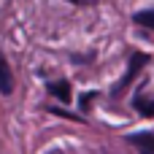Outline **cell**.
<instances>
[{
    "label": "cell",
    "instance_id": "8",
    "mask_svg": "<svg viewBox=\"0 0 154 154\" xmlns=\"http://www.w3.org/2000/svg\"><path fill=\"white\" fill-rule=\"evenodd\" d=\"M49 154H62V152H60V149H51V152H49Z\"/></svg>",
    "mask_w": 154,
    "mask_h": 154
},
{
    "label": "cell",
    "instance_id": "2",
    "mask_svg": "<svg viewBox=\"0 0 154 154\" xmlns=\"http://www.w3.org/2000/svg\"><path fill=\"white\" fill-rule=\"evenodd\" d=\"M127 143H133L141 154H154V133H133L127 135Z\"/></svg>",
    "mask_w": 154,
    "mask_h": 154
},
{
    "label": "cell",
    "instance_id": "3",
    "mask_svg": "<svg viewBox=\"0 0 154 154\" xmlns=\"http://www.w3.org/2000/svg\"><path fill=\"white\" fill-rule=\"evenodd\" d=\"M14 92V76L8 68V60L0 54V95H11Z\"/></svg>",
    "mask_w": 154,
    "mask_h": 154
},
{
    "label": "cell",
    "instance_id": "6",
    "mask_svg": "<svg viewBox=\"0 0 154 154\" xmlns=\"http://www.w3.org/2000/svg\"><path fill=\"white\" fill-rule=\"evenodd\" d=\"M133 22H135L138 27L154 30V8H149V11H135V14H133Z\"/></svg>",
    "mask_w": 154,
    "mask_h": 154
},
{
    "label": "cell",
    "instance_id": "1",
    "mask_svg": "<svg viewBox=\"0 0 154 154\" xmlns=\"http://www.w3.org/2000/svg\"><path fill=\"white\" fill-rule=\"evenodd\" d=\"M146 62H149V54H146V51H135V54L130 57V62H127L125 76H122V79L111 87V97H122V95H125V89H127V87L138 79V73L146 68Z\"/></svg>",
    "mask_w": 154,
    "mask_h": 154
},
{
    "label": "cell",
    "instance_id": "9",
    "mask_svg": "<svg viewBox=\"0 0 154 154\" xmlns=\"http://www.w3.org/2000/svg\"><path fill=\"white\" fill-rule=\"evenodd\" d=\"M70 3H87V0H70Z\"/></svg>",
    "mask_w": 154,
    "mask_h": 154
},
{
    "label": "cell",
    "instance_id": "4",
    "mask_svg": "<svg viewBox=\"0 0 154 154\" xmlns=\"http://www.w3.org/2000/svg\"><path fill=\"white\" fill-rule=\"evenodd\" d=\"M133 108H135L141 116H149V119H154V97H146L143 92H138V95L133 97Z\"/></svg>",
    "mask_w": 154,
    "mask_h": 154
},
{
    "label": "cell",
    "instance_id": "7",
    "mask_svg": "<svg viewBox=\"0 0 154 154\" xmlns=\"http://www.w3.org/2000/svg\"><path fill=\"white\" fill-rule=\"evenodd\" d=\"M95 97H97V92H84V95L79 97V108H81V111H89V103H92Z\"/></svg>",
    "mask_w": 154,
    "mask_h": 154
},
{
    "label": "cell",
    "instance_id": "5",
    "mask_svg": "<svg viewBox=\"0 0 154 154\" xmlns=\"http://www.w3.org/2000/svg\"><path fill=\"white\" fill-rule=\"evenodd\" d=\"M49 95H54L60 103H70V84L65 81V79H60V81H49Z\"/></svg>",
    "mask_w": 154,
    "mask_h": 154
}]
</instances>
